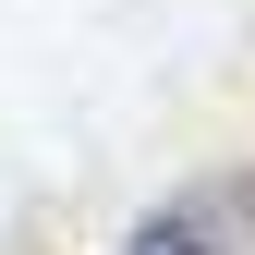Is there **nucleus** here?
I'll return each instance as SVG.
<instances>
[{"instance_id": "1", "label": "nucleus", "mask_w": 255, "mask_h": 255, "mask_svg": "<svg viewBox=\"0 0 255 255\" xmlns=\"http://www.w3.org/2000/svg\"><path fill=\"white\" fill-rule=\"evenodd\" d=\"M110 255H231V207L219 195H170V207H146Z\"/></svg>"}]
</instances>
